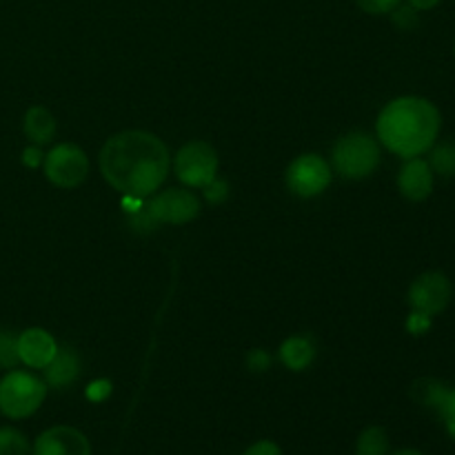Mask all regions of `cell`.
<instances>
[{"label": "cell", "instance_id": "1", "mask_svg": "<svg viewBox=\"0 0 455 455\" xmlns=\"http://www.w3.org/2000/svg\"><path fill=\"white\" fill-rule=\"evenodd\" d=\"M100 172L114 189L133 198H145L167 178L169 151L154 133H116L100 151Z\"/></svg>", "mask_w": 455, "mask_h": 455}, {"label": "cell", "instance_id": "2", "mask_svg": "<svg viewBox=\"0 0 455 455\" xmlns=\"http://www.w3.org/2000/svg\"><path fill=\"white\" fill-rule=\"evenodd\" d=\"M438 133L440 111L425 98H398L389 102L378 118V136L382 145L407 160L429 151Z\"/></svg>", "mask_w": 455, "mask_h": 455}, {"label": "cell", "instance_id": "3", "mask_svg": "<svg viewBox=\"0 0 455 455\" xmlns=\"http://www.w3.org/2000/svg\"><path fill=\"white\" fill-rule=\"evenodd\" d=\"M47 395L43 380L27 371H12L0 380V413L20 420L40 409Z\"/></svg>", "mask_w": 455, "mask_h": 455}, {"label": "cell", "instance_id": "4", "mask_svg": "<svg viewBox=\"0 0 455 455\" xmlns=\"http://www.w3.org/2000/svg\"><path fill=\"white\" fill-rule=\"evenodd\" d=\"M380 163V149L367 133H349L333 147V167L345 178H364Z\"/></svg>", "mask_w": 455, "mask_h": 455}, {"label": "cell", "instance_id": "5", "mask_svg": "<svg viewBox=\"0 0 455 455\" xmlns=\"http://www.w3.org/2000/svg\"><path fill=\"white\" fill-rule=\"evenodd\" d=\"M218 156L203 140L189 142L176 156V176L189 187H204L216 178Z\"/></svg>", "mask_w": 455, "mask_h": 455}, {"label": "cell", "instance_id": "6", "mask_svg": "<svg viewBox=\"0 0 455 455\" xmlns=\"http://www.w3.org/2000/svg\"><path fill=\"white\" fill-rule=\"evenodd\" d=\"M87 156L76 145H58L44 156V173L58 187L74 189L87 178Z\"/></svg>", "mask_w": 455, "mask_h": 455}, {"label": "cell", "instance_id": "7", "mask_svg": "<svg viewBox=\"0 0 455 455\" xmlns=\"http://www.w3.org/2000/svg\"><path fill=\"white\" fill-rule=\"evenodd\" d=\"M451 298V280L440 271H427L420 278H416V283L409 289V305L413 307V311H420L427 315L443 314Z\"/></svg>", "mask_w": 455, "mask_h": 455}, {"label": "cell", "instance_id": "8", "mask_svg": "<svg viewBox=\"0 0 455 455\" xmlns=\"http://www.w3.org/2000/svg\"><path fill=\"white\" fill-rule=\"evenodd\" d=\"M331 182V169L327 160H323L315 154H305L293 160L287 169V185L293 194L302 198L323 194Z\"/></svg>", "mask_w": 455, "mask_h": 455}, {"label": "cell", "instance_id": "9", "mask_svg": "<svg viewBox=\"0 0 455 455\" xmlns=\"http://www.w3.org/2000/svg\"><path fill=\"white\" fill-rule=\"evenodd\" d=\"M149 213L158 225H185L200 213V203L191 191L167 189L149 203Z\"/></svg>", "mask_w": 455, "mask_h": 455}, {"label": "cell", "instance_id": "10", "mask_svg": "<svg viewBox=\"0 0 455 455\" xmlns=\"http://www.w3.org/2000/svg\"><path fill=\"white\" fill-rule=\"evenodd\" d=\"M34 455H92V447L74 427H53L36 440Z\"/></svg>", "mask_w": 455, "mask_h": 455}, {"label": "cell", "instance_id": "11", "mask_svg": "<svg viewBox=\"0 0 455 455\" xmlns=\"http://www.w3.org/2000/svg\"><path fill=\"white\" fill-rule=\"evenodd\" d=\"M58 345L44 329H27L18 336V355L31 369H44L56 355Z\"/></svg>", "mask_w": 455, "mask_h": 455}, {"label": "cell", "instance_id": "12", "mask_svg": "<svg viewBox=\"0 0 455 455\" xmlns=\"http://www.w3.org/2000/svg\"><path fill=\"white\" fill-rule=\"evenodd\" d=\"M398 187L404 198L413 200V203L429 198L434 191V172H431L429 163L422 158H409V163L400 169Z\"/></svg>", "mask_w": 455, "mask_h": 455}, {"label": "cell", "instance_id": "13", "mask_svg": "<svg viewBox=\"0 0 455 455\" xmlns=\"http://www.w3.org/2000/svg\"><path fill=\"white\" fill-rule=\"evenodd\" d=\"M80 373V360L76 355L74 349L69 347H62L56 351L52 363L44 367V378H47V385L53 389H65L71 382L78 378Z\"/></svg>", "mask_w": 455, "mask_h": 455}, {"label": "cell", "instance_id": "14", "mask_svg": "<svg viewBox=\"0 0 455 455\" xmlns=\"http://www.w3.org/2000/svg\"><path fill=\"white\" fill-rule=\"evenodd\" d=\"M25 133L34 145H44L56 133V120L44 107H31L25 114Z\"/></svg>", "mask_w": 455, "mask_h": 455}, {"label": "cell", "instance_id": "15", "mask_svg": "<svg viewBox=\"0 0 455 455\" xmlns=\"http://www.w3.org/2000/svg\"><path fill=\"white\" fill-rule=\"evenodd\" d=\"M315 349L311 345L309 338H289L283 347H280V358H283L284 367L291 369V371H302V369L309 367L314 363Z\"/></svg>", "mask_w": 455, "mask_h": 455}, {"label": "cell", "instance_id": "16", "mask_svg": "<svg viewBox=\"0 0 455 455\" xmlns=\"http://www.w3.org/2000/svg\"><path fill=\"white\" fill-rule=\"evenodd\" d=\"M389 451V435L382 427H369L360 434L358 447L355 453L358 455H387Z\"/></svg>", "mask_w": 455, "mask_h": 455}, {"label": "cell", "instance_id": "17", "mask_svg": "<svg viewBox=\"0 0 455 455\" xmlns=\"http://www.w3.org/2000/svg\"><path fill=\"white\" fill-rule=\"evenodd\" d=\"M431 172L443 178H455V142H443L431 151Z\"/></svg>", "mask_w": 455, "mask_h": 455}, {"label": "cell", "instance_id": "18", "mask_svg": "<svg viewBox=\"0 0 455 455\" xmlns=\"http://www.w3.org/2000/svg\"><path fill=\"white\" fill-rule=\"evenodd\" d=\"M29 453V443L20 431L12 427L0 429V455H27Z\"/></svg>", "mask_w": 455, "mask_h": 455}, {"label": "cell", "instance_id": "19", "mask_svg": "<svg viewBox=\"0 0 455 455\" xmlns=\"http://www.w3.org/2000/svg\"><path fill=\"white\" fill-rule=\"evenodd\" d=\"M18 363H20V355H18V338L12 331L0 329V367L13 369Z\"/></svg>", "mask_w": 455, "mask_h": 455}, {"label": "cell", "instance_id": "20", "mask_svg": "<svg viewBox=\"0 0 455 455\" xmlns=\"http://www.w3.org/2000/svg\"><path fill=\"white\" fill-rule=\"evenodd\" d=\"M440 411V416H443V420L447 422V429L449 434L455 438V389H447L443 394V398H440L438 407H435Z\"/></svg>", "mask_w": 455, "mask_h": 455}, {"label": "cell", "instance_id": "21", "mask_svg": "<svg viewBox=\"0 0 455 455\" xmlns=\"http://www.w3.org/2000/svg\"><path fill=\"white\" fill-rule=\"evenodd\" d=\"M394 25L404 31L418 27V9H413L411 4H404V7L398 4V7L394 9Z\"/></svg>", "mask_w": 455, "mask_h": 455}, {"label": "cell", "instance_id": "22", "mask_svg": "<svg viewBox=\"0 0 455 455\" xmlns=\"http://www.w3.org/2000/svg\"><path fill=\"white\" fill-rule=\"evenodd\" d=\"M227 196H229V187H227L225 180H218V178H213L209 185H204V198H207L212 204L225 203Z\"/></svg>", "mask_w": 455, "mask_h": 455}, {"label": "cell", "instance_id": "23", "mask_svg": "<svg viewBox=\"0 0 455 455\" xmlns=\"http://www.w3.org/2000/svg\"><path fill=\"white\" fill-rule=\"evenodd\" d=\"M360 4V9H364L367 13H389L394 12L400 4V0H355Z\"/></svg>", "mask_w": 455, "mask_h": 455}, {"label": "cell", "instance_id": "24", "mask_svg": "<svg viewBox=\"0 0 455 455\" xmlns=\"http://www.w3.org/2000/svg\"><path fill=\"white\" fill-rule=\"evenodd\" d=\"M407 327H409V331L416 333V336H422V333L431 327V315L420 314V311H413L407 320Z\"/></svg>", "mask_w": 455, "mask_h": 455}, {"label": "cell", "instance_id": "25", "mask_svg": "<svg viewBox=\"0 0 455 455\" xmlns=\"http://www.w3.org/2000/svg\"><path fill=\"white\" fill-rule=\"evenodd\" d=\"M132 227L136 231H151L154 227H158V222L154 220V216L149 213V209H147V212L138 209V212L132 216Z\"/></svg>", "mask_w": 455, "mask_h": 455}, {"label": "cell", "instance_id": "26", "mask_svg": "<svg viewBox=\"0 0 455 455\" xmlns=\"http://www.w3.org/2000/svg\"><path fill=\"white\" fill-rule=\"evenodd\" d=\"M247 363H249V369H251V371H258V373L267 371V369L271 367L269 354H267V351H260V349H253L251 354H249Z\"/></svg>", "mask_w": 455, "mask_h": 455}, {"label": "cell", "instance_id": "27", "mask_svg": "<svg viewBox=\"0 0 455 455\" xmlns=\"http://www.w3.org/2000/svg\"><path fill=\"white\" fill-rule=\"evenodd\" d=\"M109 394H111L109 380H96L87 387V398L93 400V403H102Z\"/></svg>", "mask_w": 455, "mask_h": 455}, {"label": "cell", "instance_id": "28", "mask_svg": "<svg viewBox=\"0 0 455 455\" xmlns=\"http://www.w3.org/2000/svg\"><path fill=\"white\" fill-rule=\"evenodd\" d=\"M244 455H283V453H280V447L275 443L262 440V443H256L253 447H249Z\"/></svg>", "mask_w": 455, "mask_h": 455}, {"label": "cell", "instance_id": "29", "mask_svg": "<svg viewBox=\"0 0 455 455\" xmlns=\"http://www.w3.org/2000/svg\"><path fill=\"white\" fill-rule=\"evenodd\" d=\"M22 160H25L27 167H38L40 160H43V154H40L38 147H29V149H25V154H22Z\"/></svg>", "mask_w": 455, "mask_h": 455}, {"label": "cell", "instance_id": "30", "mask_svg": "<svg viewBox=\"0 0 455 455\" xmlns=\"http://www.w3.org/2000/svg\"><path fill=\"white\" fill-rule=\"evenodd\" d=\"M443 0H409V4H411L413 9H418V12H427V9H434L435 4H440Z\"/></svg>", "mask_w": 455, "mask_h": 455}, {"label": "cell", "instance_id": "31", "mask_svg": "<svg viewBox=\"0 0 455 455\" xmlns=\"http://www.w3.org/2000/svg\"><path fill=\"white\" fill-rule=\"evenodd\" d=\"M394 455H425V453L416 451V449H400V451H395Z\"/></svg>", "mask_w": 455, "mask_h": 455}]
</instances>
